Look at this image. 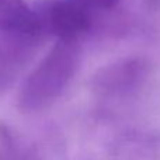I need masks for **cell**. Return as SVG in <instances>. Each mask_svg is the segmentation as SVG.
<instances>
[{
  "label": "cell",
  "instance_id": "5b68a950",
  "mask_svg": "<svg viewBox=\"0 0 160 160\" xmlns=\"http://www.w3.org/2000/svg\"><path fill=\"white\" fill-rule=\"evenodd\" d=\"M0 34L47 35L37 10L25 0H0Z\"/></svg>",
  "mask_w": 160,
  "mask_h": 160
},
{
  "label": "cell",
  "instance_id": "6da1fadb",
  "mask_svg": "<svg viewBox=\"0 0 160 160\" xmlns=\"http://www.w3.org/2000/svg\"><path fill=\"white\" fill-rule=\"evenodd\" d=\"M82 61L78 39H58L27 76L17 96L22 114H38L55 104L76 76Z\"/></svg>",
  "mask_w": 160,
  "mask_h": 160
},
{
  "label": "cell",
  "instance_id": "277c9868",
  "mask_svg": "<svg viewBox=\"0 0 160 160\" xmlns=\"http://www.w3.org/2000/svg\"><path fill=\"white\" fill-rule=\"evenodd\" d=\"M41 39L28 34H0V93L10 87L27 68Z\"/></svg>",
  "mask_w": 160,
  "mask_h": 160
},
{
  "label": "cell",
  "instance_id": "7a4b0ae2",
  "mask_svg": "<svg viewBox=\"0 0 160 160\" xmlns=\"http://www.w3.org/2000/svg\"><path fill=\"white\" fill-rule=\"evenodd\" d=\"M152 65L143 56H127L105 65L91 80L94 93L105 98H128L143 88Z\"/></svg>",
  "mask_w": 160,
  "mask_h": 160
},
{
  "label": "cell",
  "instance_id": "8992f818",
  "mask_svg": "<svg viewBox=\"0 0 160 160\" xmlns=\"http://www.w3.org/2000/svg\"><path fill=\"white\" fill-rule=\"evenodd\" d=\"M75 2L80 3V4L84 6L90 11H94V10L108 11L115 8L118 6L119 0H75Z\"/></svg>",
  "mask_w": 160,
  "mask_h": 160
},
{
  "label": "cell",
  "instance_id": "3957f363",
  "mask_svg": "<svg viewBox=\"0 0 160 160\" xmlns=\"http://www.w3.org/2000/svg\"><path fill=\"white\" fill-rule=\"evenodd\" d=\"M45 34L58 39H78L93 24L91 11L75 0H48L35 8Z\"/></svg>",
  "mask_w": 160,
  "mask_h": 160
}]
</instances>
